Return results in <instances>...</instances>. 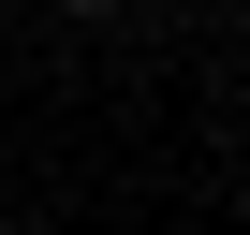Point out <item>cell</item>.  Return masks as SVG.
Instances as JSON below:
<instances>
[{
  "mask_svg": "<svg viewBox=\"0 0 250 235\" xmlns=\"http://www.w3.org/2000/svg\"><path fill=\"white\" fill-rule=\"evenodd\" d=\"M59 15H133V0H59Z\"/></svg>",
  "mask_w": 250,
  "mask_h": 235,
  "instance_id": "cell-1",
  "label": "cell"
}]
</instances>
